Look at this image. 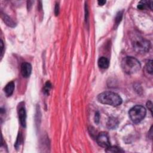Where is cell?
Listing matches in <instances>:
<instances>
[{"label": "cell", "instance_id": "7c38bea8", "mask_svg": "<svg viewBox=\"0 0 153 153\" xmlns=\"http://www.w3.org/2000/svg\"><path fill=\"white\" fill-rule=\"evenodd\" d=\"M2 19L4 21V22L6 23L7 25L10 27H14L15 26V23L12 21V19L10 18L6 14H2Z\"/></svg>", "mask_w": 153, "mask_h": 153}, {"label": "cell", "instance_id": "44dd1931", "mask_svg": "<svg viewBox=\"0 0 153 153\" xmlns=\"http://www.w3.org/2000/svg\"><path fill=\"white\" fill-rule=\"evenodd\" d=\"M147 107L150 109V110L152 112V104L151 103V101H148L147 103Z\"/></svg>", "mask_w": 153, "mask_h": 153}, {"label": "cell", "instance_id": "6da1fadb", "mask_svg": "<svg viewBox=\"0 0 153 153\" xmlns=\"http://www.w3.org/2000/svg\"><path fill=\"white\" fill-rule=\"evenodd\" d=\"M121 66L123 71L129 75L135 74L139 71L141 68L139 61L132 56L124 57L121 61Z\"/></svg>", "mask_w": 153, "mask_h": 153}, {"label": "cell", "instance_id": "d6986e66", "mask_svg": "<svg viewBox=\"0 0 153 153\" xmlns=\"http://www.w3.org/2000/svg\"><path fill=\"white\" fill-rule=\"evenodd\" d=\"M54 12H55L56 16H57V15L59 14V4H56Z\"/></svg>", "mask_w": 153, "mask_h": 153}, {"label": "cell", "instance_id": "ffe728a7", "mask_svg": "<svg viewBox=\"0 0 153 153\" xmlns=\"http://www.w3.org/2000/svg\"><path fill=\"white\" fill-rule=\"evenodd\" d=\"M1 57H3V53H4V44H3V40L1 41Z\"/></svg>", "mask_w": 153, "mask_h": 153}, {"label": "cell", "instance_id": "3957f363", "mask_svg": "<svg viewBox=\"0 0 153 153\" xmlns=\"http://www.w3.org/2000/svg\"><path fill=\"white\" fill-rule=\"evenodd\" d=\"M132 44L134 50L139 53H145L150 49V42L139 35H136L132 38Z\"/></svg>", "mask_w": 153, "mask_h": 153}, {"label": "cell", "instance_id": "9a60e30c", "mask_svg": "<svg viewBox=\"0 0 153 153\" xmlns=\"http://www.w3.org/2000/svg\"><path fill=\"white\" fill-rule=\"evenodd\" d=\"M123 17V12H119L116 17V19H115V23L117 25H119V24L120 23L121 19Z\"/></svg>", "mask_w": 153, "mask_h": 153}, {"label": "cell", "instance_id": "5bb4252c", "mask_svg": "<svg viewBox=\"0 0 153 153\" xmlns=\"http://www.w3.org/2000/svg\"><path fill=\"white\" fill-rule=\"evenodd\" d=\"M51 88H52V84H51V83L50 81H47L45 83L44 87V89H43L44 94H49Z\"/></svg>", "mask_w": 153, "mask_h": 153}, {"label": "cell", "instance_id": "8992f818", "mask_svg": "<svg viewBox=\"0 0 153 153\" xmlns=\"http://www.w3.org/2000/svg\"><path fill=\"white\" fill-rule=\"evenodd\" d=\"M18 115L19 119L20 121L21 126L23 128L26 127V113L25 110V105L23 102H21L19 105L18 109Z\"/></svg>", "mask_w": 153, "mask_h": 153}, {"label": "cell", "instance_id": "5b68a950", "mask_svg": "<svg viewBox=\"0 0 153 153\" xmlns=\"http://www.w3.org/2000/svg\"><path fill=\"white\" fill-rule=\"evenodd\" d=\"M98 145L103 148H107L110 146V141L108 134L105 132H101L99 133V135L96 138Z\"/></svg>", "mask_w": 153, "mask_h": 153}, {"label": "cell", "instance_id": "8fae6325", "mask_svg": "<svg viewBox=\"0 0 153 153\" xmlns=\"http://www.w3.org/2000/svg\"><path fill=\"white\" fill-rule=\"evenodd\" d=\"M152 1H140L138 5V8L139 10H144L147 8H150L151 10H152Z\"/></svg>", "mask_w": 153, "mask_h": 153}, {"label": "cell", "instance_id": "7a4b0ae2", "mask_svg": "<svg viewBox=\"0 0 153 153\" xmlns=\"http://www.w3.org/2000/svg\"><path fill=\"white\" fill-rule=\"evenodd\" d=\"M98 100L103 104L117 107L122 103V99L120 96L114 92H105L98 96Z\"/></svg>", "mask_w": 153, "mask_h": 153}, {"label": "cell", "instance_id": "277c9868", "mask_svg": "<svg viewBox=\"0 0 153 153\" xmlns=\"http://www.w3.org/2000/svg\"><path fill=\"white\" fill-rule=\"evenodd\" d=\"M146 114V109L142 105H136L131 108L129 112L130 119L135 123H139L143 120Z\"/></svg>", "mask_w": 153, "mask_h": 153}, {"label": "cell", "instance_id": "7402d4cb", "mask_svg": "<svg viewBox=\"0 0 153 153\" xmlns=\"http://www.w3.org/2000/svg\"><path fill=\"white\" fill-rule=\"evenodd\" d=\"M98 3L99 6H103L106 3V1H102V0H101V1H98Z\"/></svg>", "mask_w": 153, "mask_h": 153}, {"label": "cell", "instance_id": "9c48e42d", "mask_svg": "<svg viewBox=\"0 0 153 153\" xmlns=\"http://www.w3.org/2000/svg\"><path fill=\"white\" fill-rule=\"evenodd\" d=\"M98 63L101 69H107L110 65V61L107 57H101L98 59Z\"/></svg>", "mask_w": 153, "mask_h": 153}, {"label": "cell", "instance_id": "4fadbf2b", "mask_svg": "<svg viewBox=\"0 0 153 153\" xmlns=\"http://www.w3.org/2000/svg\"><path fill=\"white\" fill-rule=\"evenodd\" d=\"M106 152H124V151L117 147H108L107 148Z\"/></svg>", "mask_w": 153, "mask_h": 153}, {"label": "cell", "instance_id": "ac0fdd59", "mask_svg": "<svg viewBox=\"0 0 153 153\" xmlns=\"http://www.w3.org/2000/svg\"><path fill=\"white\" fill-rule=\"evenodd\" d=\"M99 119H100V116H99V114L98 112H97L95 114V117H94V121L95 123H98L99 121Z\"/></svg>", "mask_w": 153, "mask_h": 153}, {"label": "cell", "instance_id": "e0dca14e", "mask_svg": "<svg viewBox=\"0 0 153 153\" xmlns=\"http://www.w3.org/2000/svg\"><path fill=\"white\" fill-rule=\"evenodd\" d=\"M152 61L151 60L148 62V63L146 65V70L148 72L152 74Z\"/></svg>", "mask_w": 153, "mask_h": 153}, {"label": "cell", "instance_id": "2e32d148", "mask_svg": "<svg viewBox=\"0 0 153 153\" xmlns=\"http://www.w3.org/2000/svg\"><path fill=\"white\" fill-rule=\"evenodd\" d=\"M22 140H23V138H22V136L21 135V133H19L18 138L17 139V141H16V144H15V147L16 148H17L18 147H20V145L22 144Z\"/></svg>", "mask_w": 153, "mask_h": 153}, {"label": "cell", "instance_id": "ba28073f", "mask_svg": "<svg viewBox=\"0 0 153 153\" xmlns=\"http://www.w3.org/2000/svg\"><path fill=\"white\" fill-rule=\"evenodd\" d=\"M14 89V82H13V81L9 82L6 85V87L4 89V93H6L7 96L9 97V96H12V94L13 93Z\"/></svg>", "mask_w": 153, "mask_h": 153}, {"label": "cell", "instance_id": "30bf717a", "mask_svg": "<svg viewBox=\"0 0 153 153\" xmlns=\"http://www.w3.org/2000/svg\"><path fill=\"white\" fill-rule=\"evenodd\" d=\"M119 125V120L115 117H110L107 122V127L110 129H115Z\"/></svg>", "mask_w": 153, "mask_h": 153}, {"label": "cell", "instance_id": "52a82bcc", "mask_svg": "<svg viewBox=\"0 0 153 153\" xmlns=\"http://www.w3.org/2000/svg\"><path fill=\"white\" fill-rule=\"evenodd\" d=\"M32 72V66L30 63L25 62L21 66V74L25 78H28Z\"/></svg>", "mask_w": 153, "mask_h": 153}]
</instances>
